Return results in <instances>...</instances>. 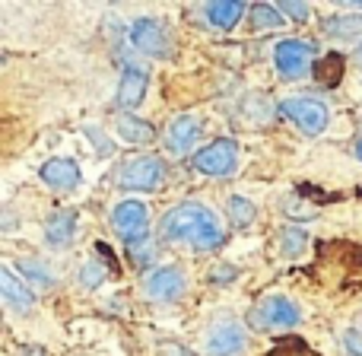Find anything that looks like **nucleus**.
Wrapping results in <instances>:
<instances>
[{"label": "nucleus", "instance_id": "obj_23", "mask_svg": "<svg viewBox=\"0 0 362 356\" xmlns=\"http://www.w3.org/2000/svg\"><path fill=\"white\" fill-rule=\"evenodd\" d=\"M340 67H344V61H340L337 54L327 57V61L318 67V80L325 83V86H337L340 83Z\"/></svg>", "mask_w": 362, "mask_h": 356}, {"label": "nucleus", "instance_id": "obj_13", "mask_svg": "<svg viewBox=\"0 0 362 356\" xmlns=\"http://www.w3.org/2000/svg\"><path fill=\"white\" fill-rule=\"evenodd\" d=\"M38 176H42L45 185L54 188V191H74V188L83 181V172L74 159H48Z\"/></svg>", "mask_w": 362, "mask_h": 356}, {"label": "nucleus", "instance_id": "obj_10", "mask_svg": "<svg viewBox=\"0 0 362 356\" xmlns=\"http://www.w3.org/2000/svg\"><path fill=\"white\" fill-rule=\"evenodd\" d=\"M146 296L156 302H175L185 296L187 289V280H185V270L169 264V268H159V270H150L146 274V283H144Z\"/></svg>", "mask_w": 362, "mask_h": 356}, {"label": "nucleus", "instance_id": "obj_6", "mask_svg": "<svg viewBox=\"0 0 362 356\" xmlns=\"http://www.w3.org/2000/svg\"><path fill=\"white\" fill-rule=\"evenodd\" d=\"M112 226L127 245H140L150 236V213L144 200H121L112 210Z\"/></svg>", "mask_w": 362, "mask_h": 356}, {"label": "nucleus", "instance_id": "obj_7", "mask_svg": "<svg viewBox=\"0 0 362 356\" xmlns=\"http://www.w3.org/2000/svg\"><path fill=\"white\" fill-rule=\"evenodd\" d=\"M315 45L302 42V38H283L274 45V64L280 70L283 80H299L308 74V64H312Z\"/></svg>", "mask_w": 362, "mask_h": 356}, {"label": "nucleus", "instance_id": "obj_4", "mask_svg": "<svg viewBox=\"0 0 362 356\" xmlns=\"http://www.w3.org/2000/svg\"><path fill=\"white\" fill-rule=\"evenodd\" d=\"M165 178V163L159 156H134L118 169V185L124 191H156Z\"/></svg>", "mask_w": 362, "mask_h": 356}, {"label": "nucleus", "instance_id": "obj_9", "mask_svg": "<svg viewBox=\"0 0 362 356\" xmlns=\"http://www.w3.org/2000/svg\"><path fill=\"white\" fill-rule=\"evenodd\" d=\"M206 356H238L245 350V328L235 318H223L210 328L204 340Z\"/></svg>", "mask_w": 362, "mask_h": 356}, {"label": "nucleus", "instance_id": "obj_1", "mask_svg": "<svg viewBox=\"0 0 362 356\" xmlns=\"http://www.w3.org/2000/svg\"><path fill=\"white\" fill-rule=\"evenodd\" d=\"M159 229L169 242H187L194 251H213L226 242L219 217L200 200H185V204L165 210Z\"/></svg>", "mask_w": 362, "mask_h": 356}, {"label": "nucleus", "instance_id": "obj_31", "mask_svg": "<svg viewBox=\"0 0 362 356\" xmlns=\"http://www.w3.org/2000/svg\"><path fill=\"white\" fill-rule=\"evenodd\" d=\"M353 153H356V159H362V140H356V147H353Z\"/></svg>", "mask_w": 362, "mask_h": 356}, {"label": "nucleus", "instance_id": "obj_17", "mask_svg": "<svg viewBox=\"0 0 362 356\" xmlns=\"http://www.w3.org/2000/svg\"><path fill=\"white\" fill-rule=\"evenodd\" d=\"M115 127H118V137L127 140V144H150V140L156 137V127H153L150 121L134 118V115H121Z\"/></svg>", "mask_w": 362, "mask_h": 356}, {"label": "nucleus", "instance_id": "obj_26", "mask_svg": "<svg viewBox=\"0 0 362 356\" xmlns=\"http://www.w3.org/2000/svg\"><path fill=\"white\" fill-rule=\"evenodd\" d=\"M23 270H25V274H32V280L45 283V287H51V283H54L51 270H48V268H42V264H35V261H23Z\"/></svg>", "mask_w": 362, "mask_h": 356}, {"label": "nucleus", "instance_id": "obj_12", "mask_svg": "<svg viewBox=\"0 0 362 356\" xmlns=\"http://www.w3.org/2000/svg\"><path fill=\"white\" fill-rule=\"evenodd\" d=\"M197 140H200V121L194 115H178L169 125V131H165V150L172 156H185V153L194 150Z\"/></svg>", "mask_w": 362, "mask_h": 356}, {"label": "nucleus", "instance_id": "obj_14", "mask_svg": "<svg viewBox=\"0 0 362 356\" xmlns=\"http://www.w3.org/2000/svg\"><path fill=\"white\" fill-rule=\"evenodd\" d=\"M0 296H4V302L13 312H29V309L35 306L32 289L13 274V268H0Z\"/></svg>", "mask_w": 362, "mask_h": 356}, {"label": "nucleus", "instance_id": "obj_28", "mask_svg": "<svg viewBox=\"0 0 362 356\" xmlns=\"http://www.w3.org/2000/svg\"><path fill=\"white\" fill-rule=\"evenodd\" d=\"M344 347L350 356H362V331H356V328H350V331L344 334Z\"/></svg>", "mask_w": 362, "mask_h": 356}, {"label": "nucleus", "instance_id": "obj_2", "mask_svg": "<svg viewBox=\"0 0 362 356\" xmlns=\"http://www.w3.org/2000/svg\"><path fill=\"white\" fill-rule=\"evenodd\" d=\"M302 321V312L286 296H267L248 315V325L257 331H274V328H296Z\"/></svg>", "mask_w": 362, "mask_h": 356}, {"label": "nucleus", "instance_id": "obj_8", "mask_svg": "<svg viewBox=\"0 0 362 356\" xmlns=\"http://www.w3.org/2000/svg\"><path fill=\"white\" fill-rule=\"evenodd\" d=\"M131 42L137 51H144L146 57H169L172 54V42H169V32L163 29V23L159 19H137V23L131 25Z\"/></svg>", "mask_w": 362, "mask_h": 356}, {"label": "nucleus", "instance_id": "obj_29", "mask_svg": "<svg viewBox=\"0 0 362 356\" xmlns=\"http://www.w3.org/2000/svg\"><path fill=\"white\" fill-rule=\"evenodd\" d=\"M235 274H238L235 268H216V270H213V280H216V283H232V280H235Z\"/></svg>", "mask_w": 362, "mask_h": 356}, {"label": "nucleus", "instance_id": "obj_5", "mask_svg": "<svg viewBox=\"0 0 362 356\" xmlns=\"http://www.w3.org/2000/svg\"><path fill=\"white\" fill-rule=\"evenodd\" d=\"M238 163V144L232 137H216L213 144H206L204 150L194 153V169L200 176H210V178H223L235 169Z\"/></svg>", "mask_w": 362, "mask_h": 356}, {"label": "nucleus", "instance_id": "obj_27", "mask_svg": "<svg viewBox=\"0 0 362 356\" xmlns=\"http://www.w3.org/2000/svg\"><path fill=\"white\" fill-rule=\"evenodd\" d=\"M102 280H105V270H102L99 264H86V268H83V287L86 289H95Z\"/></svg>", "mask_w": 362, "mask_h": 356}, {"label": "nucleus", "instance_id": "obj_19", "mask_svg": "<svg viewBox=\"0 0 362 356\" xmlns=\"http://www.w3.org/2000/svg\"><path fill=\"white\" fill-rule=\"evenodd\" d=\"M248 19H251V25H255V29H280V25H286L280 6H270V4L248 6Z\"/></svg>", "mask_w": 362, "mask_h": 356}, {"label": "nucleus", "instance_id": "obj_16", "mask_svg": "<svg viewBox=\"0 0 362 356\" xmlns=\"http://www.w3.org/2000/svg\"><path fill=\"white\" fill-rule=\"evenodd\" d=\"M74 236H76V213L74 210L51 213L48 226H45V239H48L51 245H70Z\"/></svg>", "mask_w": 362, "mask_h": 356}, {"label": "nucleus", "instance_id": "obj_15", "mask_svg": "<svg viewBox=\"0 0 362 356\" xmlns=\"http://www.w3.org/2000/svg\"><path fill=\"white\" fill-rule=\"evenodd\" d=\"M206 23L216 25V29H235L242 23V16L248 13V6L242 0H216V4H206Z\"/></svg>", "mask_w": 362, "mask_h": 356}, {"label": "nucleus", "instance_id": "obj_11", "mask_svg": "<svg viewBox=\"0 0 362 356\" xmlns=\"http://www.w3.org/2000/svg\"><path fill=\"white\" fill-rule=\"evenodd\" d=\"M146 89H150V74H146L144 67L127 64L124 74H121V83H118V105L131 115L134 108H140V102L146 99Z\"/></svg>", "mask_w": 362, "mask_h": 356}, {"label": "nucleus", "instance_id": "obj_30", "mask_svg": "<svg viewBox=\"0 0 362 356\" xmlns=\"http://www.w3.org/2000/svg\"><path fill=\"white\" fill-rule=\"evenodd\" d=\"M19 356H45V350H42V347H23Z\"/></svg>", "mask_w": 362, "mask_h": 356}, {"label": "nucleus", "instance_id": "obj_22", "mask_svg": "<svg viewBox=\"0 0 362 356\" xmlns=\"http://www.w3.org/2000/svg\"><path fill=\"white\" fill-rule=\"evenodd\" d=\"M267 356H318V353H315L302 338H283Z\"/></svg>", "mask_w": 362, "mask_h": 356}, {"label": "nucleus", "instance_id": "obj_20", "mask_svg": "<svg viewBox=\"0 0 362 356\" xmlns=\"http://www.w3.org/2000/svg\"><path fill=\"white\" fill-rule=\"evenodd\" d=\"M257 217V207L251 204L248 197H242V194H235V197H229V219L232 226H238V229H245V226H251Z\"/></svg>", "mask_w": 362, "mask_h": 356}, {"label": "nucleus", "instance_id": "obj_3", "mask_svg": "<svg viewBox=\"0 0 362 356\" xmlns=\"http://www.w3.org/2000/svg\"><path fill=\"white\" fill-rule=\"evenodd\" d=\"M280 115H286V118L293 121L302 134H308V137L321 134L327 127V121H331V112H327L325 102H321V99H308V96H293V99H283L280 102Z\"/></svg>", "mask_w": 362, "mask_h": 356}, {"label": "nucleus", "instance_id": "obj_25", "mask_svg": "<svg viewBox=\"0 0 362 356\" xmlns=\"http://www.w3.org/2000/svg\"><path fill=\"white\" fill-rule=\"evenodd\" d=\"M280 13H283V16H293L296 23H305V19L312 16V6H308V4H293V0H283Z\"/></svg>", "mask_w": 362, "mask_h": 356}, {"label": "nucleus", "instance_id": "obj_24", "mask_svg": "<svg viewBox=\"0 0 362 356\" xmlns=\"http://www.w3.org/2000/svg\"><path fill=\"white\" fill-rule=\"evenodd\" d=\"M83 131H86V137L93 140V144H95V150H99L102 156H112L115 144H112V140L105 137V134H99V127H95V125H86V127H83Z\"/></svg>", "mask_w": 362, "mask_h": 356}, {"label": "nucleus", "instance_id": "obj_21", "mask_svg": "<svg viewBox=\"0 0 362 356\" xmlns=\"http://www.w3.org/2000/svg\"><path fill=\"white\" fill-rule=\"evenodd\" d=\"M325 32L334 38H356V35H362V19L359 16H334L325 23Z\"/></svg>", "mask_w": 362, "mask_h": 356}, {"label": "nucleus", "instance_id": "obj_18", "mask_svg": "<svg viewBox=\"0 0 362 356\" xmlns=\"http://www.w3.org/2000/svg\"><path fill=\"white\" fill-rule=\"evenodd\" d=\"M308 245V232L302 226H283L280 229V255L283 258H299Z\"/></svg>", "mask_w": 362, "mask_h": 356}, {"label": "nucleus", "instance_id": "obj_32", "mask_svg": "<svg viewBox=\"0 0 362 356\" xmlns=\"http://www.w3.org/2000/svg\"><path fill=\"white\" fill-rule=\"evenodd\" d=\"M359 57H362V48H359Z\"/></svg>", "mask_w": 362, "mask_h": 356}]
</instances>
